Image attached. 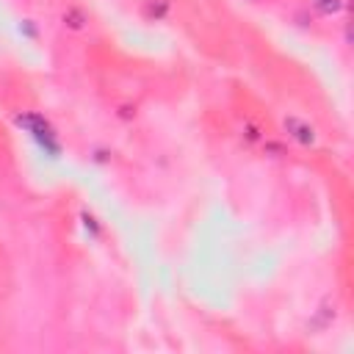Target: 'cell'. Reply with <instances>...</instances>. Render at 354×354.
Wrapping results in <instances>:
<instances>
[{"instance_id":"6da1fadb","label":"cell","mask_w":354,"mask_h":354,"mask_svg":"<svg viewBox=\"0 0 354 354\" xmlns=\"http://www.w3.org/2000/svg\"><path fill=\"white\" fill-rule=\"evenodd\" d=\"M17 124H19L25 133H30V138H33L44 152L58 155V138H55V130L50 127V122H44V119L36 116V113H19V116H17Z\"/></svg>"},{"instance_id":"7a4b0ae2","label":"cell","mask_w":354,"mask_h":354,"mask_svg":"<svg viewBox=\"0 0 354 354\" xmlns=\"http://www.w3.org/2000/svg\"><path fill=\"white\" fill-rule=\"evenodd\" d=\"M282 124H285L288 136L296 138L301 147H313V144H315V127H313L310 122H304V119H299V116H285Z\"/></svg>"},{"instance_id":"3957f363","label":"cell","mask_w":354,"mask_h":354,"mask_svg":"<svg viewBox=\"0 0 354 354\" xmlns=\"http://www.w3.org/2000/svg\"><path fill=\"white\" fill-rule=\"evenodd\" d=\"M343 6H346V0H313V8H315L318 14H324V17L337 14Z\"/></svg>"},{"instance_id":"277c9868","label":"cell","mask_w":354,"mask_h":354,"mask_svg":"<svg viewBox=\"0 0 354 354\" xmlns=\"http://www.w3.org/2000/svg\"><path fill=\"white\" fill-rule=\"evenodd\" d=\"M83 22H86V17H83L80 8H69V11L64 14V25H69V28H75V30H80Z\"/></svg>"},{"instance_id":"5b68a950","label":"cell","mask_w":354,"mask_h":354,"mask_svg":"<svg viewBox=\"0 0 354 354\" xmlns=\"http://www.w3.org/2000/svg\"><path fill=\"white\" fill-rule=\"evenodd\" d=\"M166 11H169V0H149V8H147V14H149V17L160 19Z\"/></svg>"}]
</instances>
